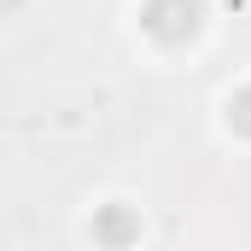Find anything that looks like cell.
I'll return each mask as SVG.
<instances>
[{
  "mask_svg": "<svg viewBox=\"0 0 251 251\" xmlns=\"http://www.w3.org/2000/svg\"><path fill=\"white\" fill-rule=\"evenodd\" d=\"M140 24L158 35V41H187L193 29H199V0H146V12H140Z\"/></svg>",
  "mask_w": 251,
  "mask_h": 251,
  "instance_id": "cell-1",
  "label": "cell"
},
{
  "mask_svg": "<svg viewBox=\"0 0 251 251\" xmlns=\"http://www.w3.org/2000/svg\"><path fill=\"white\" fill-rule=\"evenodd\" d=\"M128 234H134V222H128L123 210H105V216H100V240H105V246H123Z\"/></svg>",
  "mask_w": 251,
  "mask_h": 251,
  "instance_id": "cell-2",
  "label": "cell"
},
{
  "mask_svg": "<svg viewBox=\"0 0 251 251\" xmlns=\"http://www.w3.org/2000/svg\"><path fill=\"white\" fill-rule=\"evenodd\" d=\"M228 123L240 128V134H251V88H240V94L228 100Z\"/></svg>",
  "mask_w": 251,
  "mask_h": 251,
  "instance_id": "cell-3",
  "label": "cell"
}]
</instances>
